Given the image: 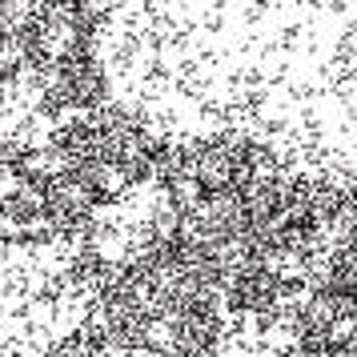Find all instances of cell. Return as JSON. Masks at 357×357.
I'll return each mask as SVG.
<instances>
[{
	"instance_id": "1",
	"label": "cell",
	"mask_w": 357,
	"mask_h": 357,
	"mask_svg": "<svg viewBox=\"0 0 357 357\" xmlns=\"http://www.w3.org/2000/svg\"><path fill=\"white\" fill-rule=\"evenodd\" d=\"M313 357H354L349 349H321V354H313Z\"/></svg>"
}]
</instances>
